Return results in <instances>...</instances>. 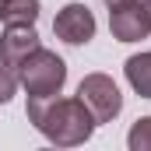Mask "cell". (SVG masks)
<instances>
[{"mask_svg": "<svg viewBox=\"0 0 151 151\" xmlns=\"http://www.w3.org/2000/svg\"><path fill=\"white\" fill-rule=\"evenodd\" d=\"M123 74H127L130 88H134L141 99H151V49L130 56V60L123 63Z\"/></svg>", "mask_w": 151, "mask_h": 151, "instance_id": "cell-7", "label": "cell"}, {"mask_svg": "<svg viewBox=\"0 0 151 151\" xmlns=\"http://www.w3.org/2000/svg\"><path fill=\"white\" fill-rule=\"evenodd\" d=\"M28 119L56 148H77L91 137L95 116L81 99H28Z\"/></svg>", "mask_w": 151, "mask_h": 151, "instance_id": "cell-1", "label": "cell"}, {"mask_svg": "<svg viewBox=\"0 0 151 151\" xmlns=\"http://www.w3.org/2000/svg\"><path fill=\"white\" fill-rule=\"evenodd\" d=\"M14 91H18V70H14V67H7V63L0 60V106H4V102H11V99H14Z\"/></svg>", "mask_w": 151, "mask_h": 151, "instance_id": "cell-10", "label": "cell"}, {"mask_svg": "<svg viewBox=\"0 0 151 151\" xmlns=\"http://www.w3.org/2000/svg\"><path fill=\"white\" fill-rule=\"evenodd\" d=\"M127 144H130V151H151V116L137 119V123L130 127Z\"/></svg>", "mask_w": 151, "mask_h": 151, "instance_id": "cell-9", "label": "cell"}, {"mask_svg": "<svg viewBox=\"0 0 151 151\" xmlns=\"http://www.w3.org/2000/svg\"><path fill=\"white\" fill-rule=\"evenodd\" d=\"M18 84L28 91V99H53L60 95V88L67 84V63L53 53V49H42L28 53L18 67Z\"/></svg>", "mask_w": 151, "mask_h": 151, "instance_id": "cell-2", "label": "cell"}, {"mask_svg": "<svg viewBox=\"0 0 151 151\" xmlns=\"http://www.w3.org/2000/svg\"><path fill=\"white\" fill-rule=\"evenodd\" d=\"M109 32H113V39H119V42H141V39H148L151 25H148L144 7L134 0V4H127V7L109 11Z\"/></svg>", "mask_w": 151, "mask_h": 151, "instance_id": "cell-5", "label": "cell"}, {"mask_svg": "<svg viewBox=\"0 0 151 151\" xmlns=\"http://www.w3.org/2000/svg\"><path fill=\"white\" fill-rule=\"evenodd\" d=\"M127 4H134V0H106V7H109V11H116V7H127Z\"/></svg>", "mask_w": 151, "mask_h": 151, "instance_id": "cell-11", "label": "cell"}, {"mask_svg": "<svg viewBox=\"0 0 151 151\" xmlns=\"http://www.w3.org/2000/svg\"><path fill=\"white\" fill-rule=\"evenodd\" d=\"M39 49V35H35V25H7V32L0 35V60L7 67H21V60L28 53Z\"/></svg>", "mask_w": 151, "mask_h": 151, "instance_id": "cell-6", "label": "cell"}, {"mask_svg": "<svg viewBox=\"0 0 151 151\" xmlns=\"http://www.w3.org/2000/svg\"><path fill=\"white\" fill-rule=\"evenodd\" d=\"M4 25H35L39 21V0H4L0 4Z\"/></svg>", "mask_w": 151, "mask_h": 151, "instance_id": "cell-8", "label": "cell"}, {"mask_svg": "<svg viewBox=\"0 0 151 151\" xmlns=\"http://www.w3.org/2000/svg\"><path fill=\"white\" fill-rule=\"evenodd\" d=\"M141 7H144V14H148V25H151V0H144Z\"/></svg>", "mask_w": 151, "mask_h": 151, "instance_id": "cell-12", "label": "cell"}, {"mask_svg": "<svg viewBox=\"0 0 151 151\" xmlns=\"http://www.w3.org/2000/svg\"><path fill=\"white\" fill-rule=\"evenodd\" d=\"M0 4H4V0H0Z\"/></svg>", "mask_w": 151, "mask_h": 151, "instance_id": "cell-13", "label": "cell"}, {"mask_svg": "<svg viewBox=\"0 0 151 151\" xmlns=\"http://www.w3.org/2000/svg\"><path fill=\"white\" fill-rule=\"evenodd\" d=\"M56 39H63L67 46H84L88 39H95V14L88 11V4H67L56 21H53Z\"/></svg>", "mask_w": 151, "mask_h": 151, "instance_id": "cell-4", "label": "cell"}, {"mask_svg": "<svg viewBox=\"0 0 151 151\" xmlns=\"http://www.w3.org/2000/svg\"><path fill=\"white\" fill-rule=\"evenodd\" d=\"M77 99L91 109L95 123H109L123 109V95H119V88L109 74H88L77 84Z\"/></svg>", "mask_w": 151, "mask_h": 151, "instance_id": "cell-3", "label": "cell"}]
</instances>
